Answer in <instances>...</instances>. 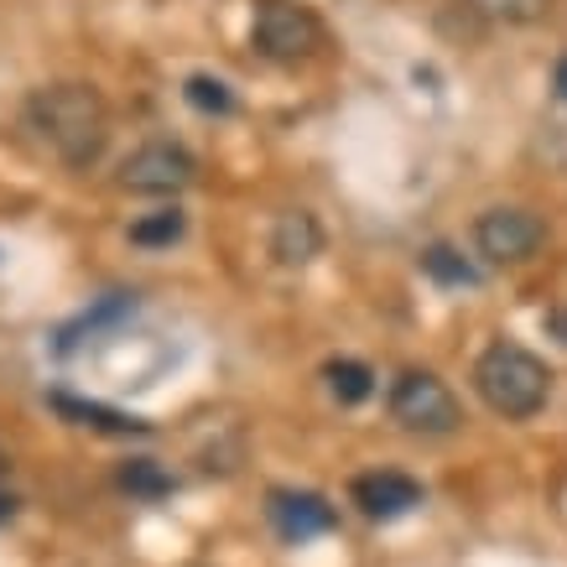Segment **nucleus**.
<instances>
[{
	"label": "nucleus",
	"instance_id": "obj_2",
	"mask_svg": "<svg viewBox=\"0 0 567 567\" xmlns=\"http://www.w3.org/2000/svg\"><path fill=\"white\" fill-rule=\"evenodd\" d=\"M474 391L495 416L505 422H526L547 406L551 391V370L536 360L532 349L520 344H489L474 360Z\"/></svg>",
	"mask_w": 567,
	"mask_h": 567
},
{
	"label": "nucleus",
	"instance_id": "obj_6",
	"mask_svg": "<svg viewBox=\"0 0 567 567\" xmlns=\"http://www.w3.org/2000/svg\"><path fill=\"white\" fill-rule=\"evenodd\" d=\"M474 245H480V256L499 260V266L532 260L536 245H542V219L526 208H489L474 224Z\"/></svg>",
	"mask_w": 567,
	"mask_h": 567
},
{
	"label": "nucleus",
	"instance_id": "obj_17",
	"mask_svg": "<svg viewBox=\"0 0 567 567\" xmlns=\"http://www.w3.org/2000/svg\"><path fill=\"white\" fill-rule=\"evenodd\" d=\"M551 89H557V100L567 104V52L557 58V69H551Z\"/></svg>",
	"mask_w": 567,
	"mask_h": 567
},
{
	"label": "nucleus",
	"instance_id": "obj_16",
	"mask_svg": "<svg viewBox=\"0 0 567 567\" xmlns=\"http://www.w3.org/2000/svg\"><path fill=\"white\" fill-rule=\"evenodd\" d=\"M542 6L547 0H474V11H484V17H495V21H536Z\"/></svg>",
	"mask_w": 567,
	"mask_h": 567
},
{
	"label": "nucleus",
	"instance_id": "obj_18",
	"mask_svg": "<svg viewBox=\"0 0 567 567\" xmlns=\"http://www.w3.org/2000/svg\"><path fill=\"white\" fill-rule=\"evenodd\" d=\"M547 328L567 344V308H551V312H547Z\"/></svg>",
	"mask_w": 567,
	"mask_h": 567
},
{
	"label": "nucleus",
	"instance_id": "obj_19",
	"mask_svg": "<svg viewBox=\"0 0 567 567\" xmlns=\"http://www.w3.org/2000/svg\"><path fill=\"white\" fill-rule=\"evenodd\" d=\"M11 516H17V495H6V489H0V526H6Z\"/></svg>",
	"mask_w": 567,
	"mask_h": 567
},
{
	"label": "nucleus",
	"instance_id": "obj_12",
	"mask_svg": "<svg viewBox=\"0 0 567 567\" xmlns=\"http://www.w3.org/2000/svg\"><path fill=\"white\" fill-rule=\"evenodd\" d=\"M188 229V214L183 208H156L146 219L131 224V245H146V250H162V245H177Z\"/></svg>",
	"mask_w": 567,
	"mask_h": 567
},
{
	"label": "nucleus",
	"instance_id": "obj_8",
	"mask_svg": "<svg viewBox=\"0 0 567 567\" xmlns=\"http://www.w3.org/2000/svg\"><path fill=\"white\" fill-rule=\"evenodd\" d=\"M266 511H271V526L287 542H308V536L333 532V505L323 495H312V489H276Z\"/></svg>",
	"mask_w": 567,
	"mask_h": 567
},
{
	"label": "nucleus",
	"instance_id": "obj_13",
	"mask_svg": "<svg viewBox=\"0 0 567 567\" xmlns=\"http://www.w3.org/2000/svg\"><path fill=\"white\" fill-rule=\"evenodd\" d=\"M422 271H427L432 281H443V287H474V281H480V271H474L453 245H427V250H422Z\"/></svg>",
	"mask_w": 567,
	"mask_h": 567
},
{
	"label": "nucleus",
	"instance_id": "obj_1",
	"mask_svg": "<svg viewBox=\"0 0 567 567\" xmlns=\"http://www.w3.org/2000/svg\"><path fill=\"white\" fill-rule=\"evenodd\" d=\"M27 125L52 156H63L69 167L100 162L110 141V110H104L94 84H48L27 100Z\"/></svg>",
	"mask_w": 567,
	"mask_h": 567
},
{
	"label": "nucleus",
	"instance_id": "obj_15",
	"mask_svg": "<svg viewBox=\"0 0 567 567\" xmlns=\"http://www.w3.org/2000/svg\"><path fill=\"white\" fill-rule=\"evenodd\" d=\"M121 484L131 489V495H141V499L173 495V474H167L162 464H152V458H136V464H125V468H121Z\"/></svg>",
	"mask_w": 567,
	"mask_h": 567
},
{
	"label": "nucleus",
	"instance_id": "obj_7",
	"mask_svg": "<svg viewBox=\"0 0 567 567\" xmlns=\"http://www.w3.org/2000/svg\"><path fill=\"white\" fill-rule=\"evenodd\" d=\"M354 505H360L370 520H401L422 505V484H416L412 474L375 468V474H360V480H354Z\"/></svg>",
	"mask_w": 567,
	"mask_h": 567
},
{
	"label": "nucleus",
	"instance_id": "obj_5",
	"mask_svg": "<svg viewBox=\"0 0 567 567\" xmlns=\"http://www.w3.org/2000/svg\"><path fill=\"white\" fill-rule=\"evenodd\" d=\"M193 156L173 141H152V146H141L121 162V188L131 193H183L193 183Z\"/></svg>",
	"mask_w": 567,
	"mask_h": 567
},
{
	"label": "nucleus",
	"instance_id": "obj_11",
	"mask_svg": "<svg viewBox=\"0 0 567 567\" xmlns=\"http://www.w3.org/2000/svg\"><path fill=\"white\" fill-rule=\"evenodd\" d=\"M323 380H328V391L339 395L344 406H360L364 395L375 391V375H370V364H360V360H328Z\"/></svg>",
	"mask_w": 567,
	"mask_h": 567
},
{
	"label": "nucleus",
	"instance_id": "obj_14",
	"mask_svg": "<svg viewBox=\"0 0 567 567\" xmlns=\"http://www.w3.org/2000/svg\"><path fill=\"white\" fill-rule=\"evenodd\" d=\"M183 100L198 110V115H229L235 110V89L214 79V73H193L188 84H183Z\"/></svg>",
	"mask_w": 567,
	"mask_h": 567
},
{
	"label": "nucleus",
	"instance_id": "obj_10",
	"mask_svg": "<svg viewBox=\"0 0 567 567\" xmlns=\"http://www.w3.org/2000/svg\"><path fill=\"white\" fill-rule=\"evenodd\" d=\"M52 406H58L63 416H73V422H84V427L115 432V437H131V432H152L146 422H136V416H121V412H110V406H100V401H79V395H52Z\"/></svg>",
	"mask_w": 567,
	"mask_h": 567
},
{
	"label": "nucleus",
	"instance_id": "obj_4",
	"mask_svg": "<svg viewBox=\"0 0 567 567\" xmlns=\"http://www.w3.org/2000/svg\"><path fill=\"white\" fill-rule=\"evenodd\" d=\"M391 416L406 432H427V437H443L464 422L458 412V395L447 391L432 370H406V375L391 385Z\"/></svg>",
	"mask_w": 567,
	"mask_h": 567
},
{
	"label": "nucleus",
	"instance_id": "obj_20",
	"mask_svg": "<svg viewBox=\"0 0 567 567\" xmlns=\"http://www.w3.org/2000/svg\"><path fill=\"white\" fill-rule=\"evenodd\" d=\"M0 474H6V453H0Z\"/></svg>",
	"mask_w": 567,
	"mask_h": 567
},
{
	"label": "nucleus",
	"instance_id": "obj_3",
	"mask_svg": "<svg viewBox=\"0 0 567 567\" xmlns=\"http://www.w3.org/2000/svg\"><path fill=\"white\" fill-rule=\"evenodd\" d=\"M250 42L271 63H297V58H312V52L323 48V27L297 0H260L256 21H250Z\"/></svg>",
	"mask_w": 567,
	"mask_h": 567
},
{
	"label": "nucleus",
	"instance_id": "obj_9",
	"mask_svg": "<svg viewBox=\"0 0 567 567\" xmlns=\"http://www.w3.org/2000/svg\"><path fill=\"white\" fill-rule=\"evenodd\" d=\"M318 250H323V229H318V219H312L308 208H292V214L276 219L271 256L281 260V266H308Z\"/></svg>",
	"mask_w": 567,
	"mask_h": 567
}]
</instances>
